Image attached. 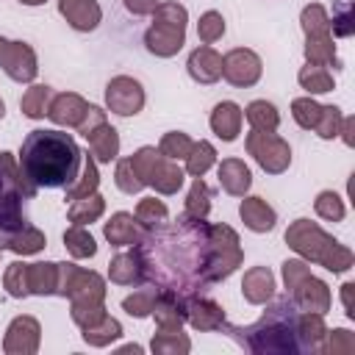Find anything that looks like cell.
Segmentation results:
<instances>
[{"label":"cell","instance_id":"cell-10","mask_svg":"<svg viewBox=\"0 0 355 355\" xmlns=\"http://www.w3.org/2000/svg\"><path fill=\"white\" fill-rule=\"evenodd\" d=\"M263 75V64L261 55L250 47H233L230 53L222 55V78L239 89L255 86Z\"/></svg>","mask_w":355,"mask_h":355},{"label":"cell","instance_id":"cell-40","mask_svg":"<svg viewBox=\"0 0 355 355\" xmlns=\"http://www.w3.org/2000/svg\"><path fill=\"white\" fill-rule=\"evenodd\" d=\"M191 144H194L191 136H186L183 130H169V133H164V139L158 141V153H161L164 158H169V161H180V158L189 155Z\"/></svg>","mask_w":355,"mask_h":355},{"label":"cell","instance_id":"cell-34","mask_svg":"<svg viewBox=\"0 0 355 355\" xmlns=\"http://www.w3.org/2000/svg\"><path fill=\"white\" fill-rule=\"evenodd\" d=\"M50 100H53V89L50 86H31L22 100H19V108L28 119H44L47 116V108H50Z\"/></svg>","mask_w":355,"mask_h":355},{"label":"cell","instance_id":"cell-51","mask_svg":"<svg viewBox=\"0 0 355 355\" xmlns=\"http://www.w3.org/2000/svg\"><path fill=\"white\" fill-rule=\"evenodd\" d=\"M352 122H355L352 116H344V119H341V128H338V133L344 136V144H347V147L355 144V139H352Z\"/></svg>","mask_w":355,"mask_h":355},{"label":"cell","instance_id":"cell-3","mask_svg":"<svg viewBox=\"0 0 355 355\" xmlns=\"http://www.w3.org/2000/svg\"><path fill=\"white\" fill-rule=\"evenodd\" d=\"M286 244L305 261L322 263L330 272H347L352 266V252L311 219H297L286 230Z\"/></svg>","mask_w":355,"mask_h":355},{"label":"cell","instance_id":"cell-37","mask_svg":"<svg viewBox=\"0 0 355 355\" xmlns=\"http://www.w3.org/2000/svg\"><path fill=\"white\" fill-rule=\"evenodd\" d=\"M211 211V189L205 186L202 178H194L191 189H189V197H186V216L191 219H205Z\"/></svg>","mask_w":355,"mask_h":355},{"label":"cell","instance_id":"cell-24","mask_svg":"<svg viewBox=\"0 0 355 355\" xmlns=\"http://www.w3.org/2000/svg\"><path fill=\"white\" fill-rule=\"evenodd\" d=\"M44 244H47L44 233H42V230H36V227H33V225H28V222H25L19 230L8 233V236L0 241V247H6V250H11V252H19V255L39 252Z\"/></svg>","mask_w":355,"mask_h":355},{"label":"cell","instance_id":"cell-20","mask_svg":"<svg viewBox=\"0 0 355 355\" xmlns=\"http://www.w3.org/2000/svg\"><path fill=\"white\" fill-rule=\"evenodd\" d=\"M216 172H219V186L233 197H244L252 186V172L241 158H225Z\"/></svg>","mask_w":355,"mask_h":355},{"label":"cell","instance_id":"cell-47","mask_svg":"<svg viewBox=\"0 0 355 355\" xmlns=\"http://www.w3.org/2000/svg\"><path fill=\"white\" fill-rule=\"evenodd\" d=\"M114 180H116V189L125 191V194H136V191L144 189V180H141V175L136 172V166H133L130 158H122V161L116 164V175H114Z\"/></svg>","mask_w":355,"mask_h":355},{"label":"cell","instance_id":"cell-26","mask_svg":"<svg viewBox=\"0 0 355 355\" xmlns=\"http://www.w3.org/2000/svg\"><path fill=\"white\" fill-rule=\"evenodd\" d=\"M103 211H105V200L94 191V194L72 200V205L67 208V219L72 225H92V222H97L103 216Z\"/></svg>","mask_w":355,"mask_h":355},{"label":"cell","instance_id":"cell-45","mask_svg":"<svg viewBox=\"0 0 355 355\" xmlns=\"http://www.w3.org/2000/svg\"><path fill=\"white\" fill-rule=\"evenodd\" d=\"M155 297H158V291H155V288H139V291H133L130 297H125V300H122V308H125L130 316L141 319V316H150V313H153Z\"/></svg>","mask_w":355,"mask_h":355},{"label":"cell","instance_id":"cell-12","mask_svg":"<svg viewBox=\"0 0 355 355\" xmlns=\"http://www.w3.org/2000/svg\"><path fill=\"white\" fill-rule=\"evenodd\" d=\"M0 67L17 83H31L39 72L36 53L25 42H11V39H3V36H0Z\"/></svg>","mask_w":355,"mask_h":355},{"label":"cell","instance_id":"cell-44","mask_svg":"<svg viewBox=\"0 0 355 355\" xmlns=\"http://www.w3.org/2000/svg\"><path fill=\"white\" fill-rule=\"evenodd\" d=\"M3 283H6V291L11 297H28L31 294V286H28V263H22V261L8 263Z\"/></svg>","mask_w":355,"mask_h":355},{"label":"cell","instance_id":"cell-41","mask_svg":"<svg viewBox=\"0 0 355 355\" xmlns=\"http://www.w3.org/2000/svg\"><path fill=\"white\" fill-rule=\"evenodd\" d=\"M313 211H316L322 219H327V222H341L344 214H347L344 200H341L336 191H319L316 200H313Z\"/></svg>","mask_w":355,"mask_h":355},{"label":"cell","instance_id":"cell-32","mask_svg":"<svg viewBox=\"0 0 355 355\" xmlns=\"http://www.w3.org/2000/svg\"><path fill=\"white\" fill-rule=\"evenodd\" d=\"M244 116H247L252 130H277V125H280L277 108L272 103H266V100H252L244 108Z\"/></svg>","mask_w":355,"mask_h":355},{"label":"cell","instance_id":"cell-15","mask_svg":"<svg viewBox=\"0 0 355 355\" xmlns=\"http://www.w3.org/2000/svg\"><path fill=\"white\" fill-rule=\"evenodd\" d=\"M58 11L69 22V28H75L80 33L94 31L103 19V8L97 0H58Z\"/></svg>","mask_w":355,"mask_h":355},{"label":"cell","instance_id":"cell-38","mask_svg":"<svg viewBox=\"0 0 355 355\" xmlns=\"http://www.w3.org/2000/svg\"><path fill=\"white\" fill-rule=\"evenodd\" d=\"M300 25H302L305 36H324V33H330V17H327L322 3L305 6L302 14H300Z\"/></svg>","mask_w":355,"mask_h":355},{"label":"cell","instance_id":"cell-17","mask_svg":"<svg viewBox=\"0 0 355 355\" xmlns=\"http://www.w3.org/2000/svg\"><path fill=\"white\" fill-rule=\"evenodd\" d=\"M103 233H105V239L111 241V247H128V244H139V241L144 239L147 230L136 222L133 214H128V211H116V214L105 222Z\"/></svg>","mask_w":355,"mask_h":355},{"label":"cell","instance_id":"cell-5","mask_svg":"<svg viewBox=\"0 0 355 355\" xmlns=\"http://www.w3.org/2000/svg\"><path fill=\"white\" fill-rule=\"evenodd\" d=\"M189 11L180 3H158L153 8V25L144 33V47L158 58H172L186 42Z\"/></svg>","mask_w":355,"mask_h":355},{"label":"cell","instance_id":"cell-4","mask_svg":"<svg viewBox=\"0 0 355 355\" xmlns=\"http://www.w3.org/2000/svg\"><path fill=\"white\" fill-rule=\"evenodd\" d=\"M33 186L25 180L11 153H0V241L25 225L22 197H33Z\"/></svg>","mask_w":355,"mask_h":355},{"label":"cell","instance_id":"cell-30","mask_svg":"<svg viewBox=\"0 0 355 355\" xmlns=\"http://www.w3.org/2000/svg\"><path fill=\"white\" fill-rule=\"evenodd\" d=\"M300 86L308 92V94H324V92H333L336 80H333V72L327 67H316V64H305L297 75Z\"/></svg>","mask_w":355,"mask_h":355},{"label":"cell","instance_id":"cell-27","mask_svg":"<svg viewBox=\"0 0 355 355\" xmlns=\"http://www.w3.org/2000/svg\"><path fill=\"white\" fill-rule=\"evenodd\" d=\"M305 61L316 64V67H338V55H336V44L333 36H305Z\"/></svg>","mask_w":355,"mask_h":355},{"label":"cell","instance_id":"cell-33","mask_svg":"<svg viewBox=\"0 0 355 355\" xmlns=\"http://www.w3.org/2000/svg\"><path fill=\"white\" fill-rule=\"evenodd\" d=\"M214 164H216V150H214V144L205 141V139L194 141L191 150H189V155H186V172H189L191 178H202Z\"/></svg>","mask_w":355,"mask_h":355},{"label":"cell","instance_id":"cell-42","mask_svg":"<svg viewBox=\"0 0 355 355\" xmlns=\"http://www.w3.org/2000/svg\"><path fill=\"white\" fill-rule=\"evenodd\" d=\"M197 36L202 44H214L225 36V17L219 11H205L200 14V22H197Z\"/></svg>","mask_w":355,"mask_h":355},{"label":"cell","instance_id":"cell-52","mask_svg":"<svg viewBox=\"0 0 355 355\" xmlns=\"http://www.w3.org/2000/svg\"><path fill=\"white\" fill-rule=\"evenodd\" d=\"M352 288H355L352 283H344V286H341V300H344V308H347V316H349V319L355 316V311H352Z\"/></svg>","mask_w":355,"mask_h":355},{"label":"cell","instance_id":"cell-1","mask_svg":"<svg viewBox=\"0 0 355 355\" xmlns=\"http://www.w3.org/2000/svg\"><path fill=\"white\" fill-rule=\"evenodd\" d=\"M83 153L72 133L36 128L19 147V169L33 189H67L78 178Z\"/></svg>","mask_w":355,"mask_h":355},{"label":"cell","instance_id":"cell-31","mask_svg":"<svg viewBox=\"0 0 355 355\" xmlns=\"http://www.w3.org/2000/svg\"><path fill=\"white\" fill-rule=\"evenodd\" d=\"M28 286L31 294H55L58 263H28Z\"/></svg>","mask_w":355,"mask_h":355},{"label":"cell","instance_id":"cell-35","mask_svg":"<svg viewBox=\"0 0 355 355\" xmlns=\"http://www.w3.org/2000/svg\"><path fill=\"white\" fill-rule=\"evenodd\" d=\"M355 33V0H333L330 36H352Z\"/></svg>","mask_w":355,"mask_h":355},{"label":"cell","instance_id":"cell-54","mask_svg":"<svg viewBox=\"0 0 355 355\" xmlns=\"http://www.w3.org/2000/svg\"><path fill=\"white\" fill-rule=\"evenodd\" d=\"M3 116H6V103L0 100V119H3Z\"/></svg>","mask_w":355,"mask_h":355},{"label":"cell","instance_id":"cell-13","mask_svg":"<svg viewBox=\"0 0 355 355\" xmlns=\"http://www.w3.org/2000/svg\"><path fill=\"white\" fill-rule=\"evenodd\" d=\"M39 338H42V327L33 316H17L8 330H6V338H3V349L8 355H31L39 349Z\"/></svg>","mask_w":355,"mask_h":355},{"label":"cell","instance_id":"cell-29","mask_svg":"<svg viewBox=\"0 0 355 355\" xmlns=\"http://www.w3.org/2000/svg\"><path fill=\"white\" fill-rule=\"evenodd\" d=\"M97 183H100V175H97V161L86 153L83 155V169L80 175L67 186V200H78V197H86V194H94L97 191Z\"/></svg>","mask_w":355,"mask_h":355},{"label":"cell","instance_id":"cell-43","mask_svg":"<svg viewBox=\"0 0 355 355\" xmlns=\"http://www.w3.org/2000/svg\"><path fill=\"white\" fill-rule=\"evenodd\" d=\"M319 114H322V105H319L316 100H311V97H297V100L291 103V116H294V122H297L300 128H305V130H313V128H316Z\"/></svg>","mask_w":355,"mask_h":355},{"label":"cell","instance_id":"cell-21","mask_svg":"<svg viewBox=\"0 0 355 355\" xmlns=\"http://www.w3.org/2000/svg\"><path fill=\"white\" fill-rule=\"evenodd\" d=\"M239 214H241V222H244L252 233H266V230H272L275 222H277L275 208H272L263 197H244L241 205H239Z\"/></svg>","mask_w":355,"mask_h":355},{"label":"cell","instance_id":"cell-25","mask_svg":"<svg viewBox=\"0 0 355 355\" xmlns=\"http://www.w3.org/2000/svg\"><path fill=\"white\" fill-rule=\"evenodd\" d=\"M108 277H111V283H116V286H133V283L144 280L139 252H136V250H133V252H119V255L111 261Z\"/></svg>","mask_w":355,"mask_h":355},{"label":"cell","instance_id":"cell-9","mask_svg":"<svg viewBox=\"0 0 355 355\" xmlns=\"http://www.w3.org/2000/svg\"><path fill=\"white\" fill-rule=\"evenodd\" d=\"M244 144H247V153L255 158V164L269 175H283L291 164V147L275 130H252L250 128Z\"/></svg>","mask_w":355,"mask_h":355},{"label":"cell","instance_id":"cell-14","mask_svg":"<svg viewBox=\"0 0 355 355\" xmlns=\"http://www.w3.org/2000/svg\"><path fill=\"white\" fill-rule=\"evenodd\" d=\"M89 114V103L75 94V92H64V94H53L50 100V108H47V116L55 122V125H64V128H78Z\"/></svg>","mask_w":355,"mask_h":355},{"label":"cell","instance_id":"cell-22","mask_svg":"<svg viewBox=\"0 0 355 355\" xmlns=\"http://www.w3.org/2000/svg\"><path fill=\"white\" fill-rule=\"evenodd\" d=\"M186 322L197 330H219L225 322V311L214 300L191 297V300H186Z\"/></svg>","mask_w":355,"mask_h":355},{"label":"cell","instance_id":"cell-46","mask_svg":"<svg viewBox=\"0 0 355 355\" xmlns=\"http://www.w3.org/2000/svg\"><path fill=\"white\" fill-rule=\"evenodd\" d=\"M153 352H189L191 344L180 330H158L150 344Z\"/></svg>","mask_w":355,"mask_h":355},{"label":"cell","instance_id":"cell-18","mask_svg":"<svg viewBox=\"0 0 355 355\" xmlns=\"http://www.w3.org/2000/svg\"><path fill=\"white\" fill-rule=\"evenodd\" d=\"M241 122H244V111L233 100H222L211 111V130L222 141H236L241 133Z\"/></svg>","mask_w":355,"mask_h":355},{"label":"cell","instance_id":"cell-16","mask_svg":"<svg viewBox=\"0 0 355 355\" xmlns=\"http://www.w3.org/2000/svg\"><path fill=\"white\" fill-rule=\"evenodd\" d=\"M189 78L197 83H216L222 78V55L211 47V44H200L197 50H191L189 61H186Z\"/></svg>","mask_w":355,"mask_h":355},{"label":"cell","instance_id":"cell-19","mask_svg":"<svg viewBox=\"0 0 355 355\" xmlns=\"http://www.w3.org/2000/svg\"><path fill=\"white\" fill-rule=\"evenodd\" d=\"M241 294L250 305H263L275 297V275L266 266H252L244 272L241 280Z\"/></svg>","mask_w":355,"mask_h":355},{"label":"cell","instance_id":"cell-2","mask_svg":"<svg viewBox=\"0 0 355 355\" xmlns=\"http://www.w3.org/2000/svg\"><path fill=\"white\" fill-rule=\"evenodd\" d=\"M297 305L291 300H280L261 316V322H255L247 330H236L247 333L241 338H247V347L252 352H297Z\"/></svg>","mask_w":355,"mask_h":355},{"label":"cell","instance_id":"cell-39","mask_svg":"<svg viewBox=\"0 0 355 355\" xmlns=\"http://www.w3.org/2000/svg\"><path fill=\"white\" fill-rule=\"evenodd\" d=\"M136 222L144 227V230H153L155 225H161V222H166V216H169V211H166V205L161 202V200H155V197H144L139 205H136Z\"/></svg>","mask_w":355,"mask_h":355},{"label":"cell","instance_id":"cell-48","mask_svg":"<svg viewBox=\"0 0 355 355\" xmlns=\"http://www.w3.org/2000/svg\"><path fill=\"white\" fill-rule=\"evenodd\" d=\"M341 108L338 105H322V114H319V122L313 128V133L319 139H336L338 136V128H341Z\"/></svg>","mask_w":355,"mask_h":355},{"label":"cell","instance_id":"cell-11","mask_svg":"<svg viewBox=\"0 0 355 355\" xmlns=\"http://www.w3.org/2000/svg\"><path fill=\"white\" fill-rule=\"evenodd\" d=\"M105 105L116 116H136L144 108V89L130 75H116L105 86Z\"/></svg>","mask_w":355,"mask_h":355},{"label":"cell","instance_id":"cell-50","mask_svg":"<svg viewBox=\"0 0 355 355\" xmlns=\"http://www.w3.org/2000/svg\"><path fill=\"white\" fill-rule=\"evenodd\" d=\"M158 6V0H125V8L133 14V17H144V14H153V8Z\"/></svg>","mask_w":355,"mask_h":355},{"label":"cell","instance_id":"cell-7","mask_svg":"<svg viewBox=\"0 0 355 355\" xmlns=\"http://www.w3.org/2000/svg\"><path fill=\"white\" fill-rule=\"evenodd\" d=\"M239 263H241V247H239L236 230L227 227V225L208 227V247H205V261H202V280H208V283L225 280Z\"/></svg>","mask_w":355,"mask_h":355},{"label":"cell","instance_id":"cell-6","mask_svg":"<svg viewBox=\"0 0 355 355\" xmlns=\"http://www.w3.org/2000/svg\"><path fill=\"white\" fill-rule=\"evenodd\" d=\"M283 280L286 288L291 294V302L300 311H311V313H322L330 308V291L327 286L311 275L305 261H286L283 263Z\"/></svg>","mask_w":355,"mask_h":355},{"label":"cell","instance_id":"cell-8","mask_svg":"<svg viewBox=\"0 0 355 355\" xmlns=\"http://www.w3.org/2000/svg\"><path fill=\"white\" fill-rule=\"evenodd\" d=\"M136 172L141 175L144 186H153L158 194H175L183 186L186 172L178 166V161L164 158L155 147H141L136 150V155H130Z\"/></svg>","mask_w":355,"mask_h":355},{"label":"cell","instance_id":"cell-28","mask_svg":"<svg viewBox=\"0 0 355 355\" xmlns=\"http://www.w3.org/2000/svg\"><path fill=\"white\" fill-rule=\"evenodd\" d=\"M80 330H83V341L92 344V347H105V344H111L122 336V324L116 319H111L108 313H103L100 319H94L92 324H86Z\"/></svg>","mask_w":355,"mask_h":355},{"label":"cell","instance_id":"cell-23","mask_svg":"<svg viewBox=\"0 0 355 355\" xmlns=\"http://www.w3.org/2000/svg\"><path fill=\"white\" fill-rule=\"evenodd\" d=\"M86 141H89V155L92 158H97V161H114L116 155H119V136H116V130L108 125V122H103V125H97L89 136H86Z\"/></svg>","mask_w":355,"mask_h":355},{"label":"cell","instance_id":"cell-53","mask_svg":"<svg viewBox=\"0 0 355 355\" xmlns=\"http://www.w3.org/2000/svg\"><path fill=\"white\" fill-rule=\"evenodd\" d=\"M19 3H25V6H42L44 0H19Z\"/></svg>","mask_w":355,"mask_h":355},{"label":"cell","instance_id":"cell-49","mask_svg":"<svg viewBox=\"0 0 355 355\" xmlns=\"http://www.w3.org/2000/svg\"><path fill=\"white\" fill-rule=\"evenodd\" d=\"M327 352H352L355 349V338L349 330H327Z\"/></svg>","mask_w":355,"mask_h":355},{"label":"cell","instance_id":"cell-36","mask_svg":"<svg viewBox=\"0 0 355 355\" xmlns=\"http://www.w3.org/2000/svg\"><path fill=\"white\" fill-rule=\"evenodd\" d=\"M64 244H67V250H69L72 258H94V252H97V244H94L92 233H89L83 225H72V227H67V233H64Z\"/></svg>","mask_w":355,"mask_h":355}]
</instances>
